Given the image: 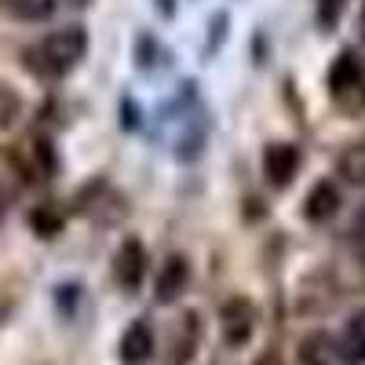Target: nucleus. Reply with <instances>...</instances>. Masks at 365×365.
<instances>
[{"label": "nucleus", "mask_w": 365, "mask_h": 365, "mask_svg": "<svg viewBox=\"0 0 365 365\" xmlns=\"http://www.w3.org/2000/svg\"><path fill=\"white\" fill-rule=\"evenodd\" d=\"M340 361L344 365H365V311L351 314V322L344 325L340 336Z\"/></svg>", "instance_id": "obj_10"}, {"label": "nucleus", "mask_w": 365, "mask_h": 365, "mask_svg": "<svg viewBox=\"0 0 365 365\" xmlns=\"http://www.w3.org/2000/svg\"><path fill=\"white\" fill-rule=\"evenodd\" d=\"M84 51H88V34L81 26H63L26 48V66H29V73H37L44 81H58L70 70H77Z\"/></svg>", "instance_id": "obj_1"}, {"label": "nucleus", "mask_w": 365, "mask_h": 365, "mask_svg": "<svg viewBox=\"0 0 365 365\" xmlns=\"http://www.w3.org/2000/svg\"><path fill=\"white\" fill-rule=\"evenodd\" d=\"M329 91L344 110H361L365 106V66L354 51L336 55V63L329 66Z\"/></svg>", "instance_id": "obj_2"}, {"label": "nucleus", "mask_w": 365, "mask_h": 365, "mask_svg": "<svg viewBox=\"0 0 365 365\" xmlns=\"http://www.w3.org/2000/svg\"><path fill=\"white\" fill-rule=\"evenodd\" d=\"M256 322H259V314L252 307V299H245V296H230L220 307V332L230 347H245L256 332Z\"/></svg>", "instance_id": "obj_3"}, {"label": "nucleus", "mask_w": 365, "mask_h": 365, "mask_svg": "<svg viewBox=\"0 0 365 365\" xmlns=\"http://www.w3.org/2000/svg\"><path fill=\"white\" fill-rule=\"evenodd\" d=\"M351 245H354L358 259L365 263V212H358V220H354V227H351Z\"/></svg>", "instance_id": "obj_15"}, {"label": "nucleus", "mask_w": 365, "mask_h": 365, "mask_svg": "<svg viewBox=\"0 0 365 365\" xmlns=\"http://www.w3.org/2000/svg\"><path fill=\"white\" fill-rule=\"evenodd\" d=\"M143 278H146V245L139 237H125L113 256V282L125 292H135Z\"/></svg>", "instance_id": "obj_4"}, {"label": "nucleus", "mask_w": 365, "mask_h": 365, "mask_svg": "<svg viewBox=\"0 0 365 365\" xmlns=\"http://www.w3.org/2000/svg\"><path fill=\"white\" fill-rule=\"evenodd\" d=\"M187 285H190V263H187V256H168L165 259V267L158 270V282H154V299L158 303H175L182 292H187Z\"/></svg>", "instance_id": "obj_7"}, {"label": "nucleus", "mask_w": 365, "mask_h": 365, "mask_svg": "<svg viewBox=\"0 0 365 365\" xmlns=\"http://www.w3.org/2000/svg\"><path fill=\"white\" fill-rule=\"evenodd\" d=\"M340 205H344L340 187L325 179V182H314V187H311L307 201H303V216H307L311 223H325V220H332L340 212Z\"/></svg>", "instance_id": "obj_8"}, {"label": "nucleus", "mask_w": 365, "mask_h": 365, "mask_svg": "<svg viewBox=\"0 0 365 365\" xmlns=\"http://www.w3.org/2000/svg\"><path fill=\"white\" fill-rule=\"evenodd\" d=\"M299 172V150L292 143H270L263 150V175L270 187H289Z\"/></svg>", "instance_id": "obj_6"}, {"label": "nucleus", "mask_w": 365, "mask_h": 365, "mask_svg": "<svg viewBox=\"0 0 365 365\" xmlns=\"http://www.w3.org/2000/svg\"><path fill=\"white\" fill-rule=\"evenodd\" d=\"M158 351V340H154V325L146 318H135L125 332H120V344H117V358L120 365H146Z\"/></svg>", "instance_id": "obj_5"}, {"label": "nucleus", "mask_w": 365, "mask_h": 365, "mask_svg": "<svg viewBox=\"0 0 365 365\" xmlns=\"http://www.w3.org/2000/svg\"><path fill=\"white\" fill-rule=\"evenodd\" d=\"M361 37H365V11H361Z\"/></svg>", "instance_id": "obj_17"}, {"label": "nucleus", "mask_w": 365, "mask_h": 365, "mask_svg": "<svg viewBox=\"0 0 365 365\" xmlns=\"http://www.w3.org/2000/svg\"><path fill=\"white\" fill-rule=\"evenodd\" d=\"M344 15V0H318V22L322 26H336Z\"/></svg>", "instance_id": "obj_14"}, {"label": "nucleus", "mask_w": 365, "mask_h": 365, "mask_svg": "<svg viewBox=\"0 0 365 365\" xmlns=\"http://www.w3.org/2000/svg\"><path fill=\"white\" fill-rule=\"evenodd\" d=\"M340 175L351 187H365V139H354L340 154Z\"/></svg>", "instance_id": "obj_11"}, {"label": "nucleus", "mask_w": 365, "mask_h": 365, "mask_svg": "<svg viewBox=\"0 0 365 365\" xmlns=\"http://www.w3.org/2000/svg\"><path fill=\"white\" fill-rule=\"evenodd\" d=\"M252 365H285V361H282V354H278V351H263Z\"/></svg>", "instance_id": "obj_16"}, {"label": "nucleus", "mask_w": 365, "mask_h": 365, "mask_svg": "<svg viewBox=\"0 0 365 365\" xmlns=\"http://www.w3.org/2000/svg\"><path fill=\"white\" fill-rule=\"evenodd\" d=\"M0 4H4V11H11L22 22H41L55 11V0H0Z\"/></svg>", "instance_id": "obj_12"}, {"label": "nucleus", "mask_w": 365, "mask_h": 365, "mask_svg": "<svg viewBox=\"0 0 365 365\" xmlns=\"http://www.w3.org/2000/svg\"><path fill=\"white\" fill-rule=\"evenodd\" d=\"M29 227H34L41 237H55L58 230H63V212L51 208V205H41V208H34V216H29Z\"/></svg>", "instance_id": "obj_13"}, {"label": "nucleus", "mask_w": 365, "mask_h": 365, "mask_svg": "<svg viewBox=\"0 0 365 365\" xmlns=\"http://www.w3.org/2000/svg\"><path fill=\"white\" fill-rule=\"evenodd\" d=\"M296 358H299V365H336L340 361V347H336V340H332L329 332H311V336L299 340Z\"/></svg>", "instance_id": "obj_9"}]
</instances>
